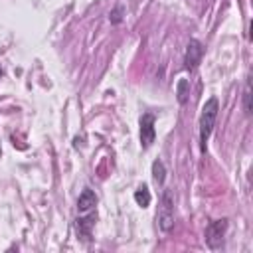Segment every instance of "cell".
<instances>
[{
  "instance_id": "9",
  "label": "cell",
  "mask_w": 253,
  "mask_h": 253,
  "mask_svg": "<svg viewBox=\"0 0 253 253\" xmlns=\"http://www.w3.org/2000/svg\"><path fill=\"white\" fill-rule=\"evenodd\" d=\"M152 178H154V182L158 186L164 184V180H166V168H164V162L162 160H154L152 162Z\"/></svg>"
},
{
  "instance_id": "11",
  "label": "cell",
  "mask_w": 253,
  "mask_h": 253,
  "mask_svg": "<svg viewBox=\"0 0 253 253\" xmlns=\"http://www.w3.org/2000/svg\"><path fill=\"white\" fill-rule=\"evenodd\" d=\"M243 111H245L247 117L251 115V87H249V81L245 83V91H243Z\"/></svg>"
},
{
  "instance_id": "12",
  "label": "cell",
  "mask_w": 253,
  "mask_h": 253,
  "mask_svg": "<svg viewBox=\"0 0 253 253\" xmlns=\"http://www.w3.org/2000/svg\"><path fill=\"white\" fill-rule=\"evenodd\" d=\"M109 18H111V22H113V24H119V22L123 20V6H117V8L111 12V16H109Z\"/></svg>"
},
{
  "instance_id": "4",
  "label": "cell",
  "mask_w": 253,
  "mask_h": 253,
  "mask_svg": "<svg viewBox=\"0 0 253 253\" xmlns=\"http://www.w3.org/2000/svg\"><path fill=\"white\" fill-rule=\"evenodd\" d=\"M154 125H156V119H154L152 113H144V115L140 117V144H142V148L152 146V142H154V138H156V128H154Z\"/></svg>"
},
{
  "instance_id": "10",
  "label": "cell",
  "mask_w": 253,
  "mask_h": 253,
  "mask_svg": "<svg viewBox=\"0 0 253 253\" xmlns=\"http://www.w3.org/2000/svg\"><path fill=\"white\" fill-rule=\"evenodd\" d=\"M176 95H178V103L184 105L188 101V95H190V83L188 79H180L178 85H176Z\"/></svg>"
},
{
  "instance_id": "2",
  "label": "cell",
  "mask_w": 253,
  "mask_h": 253,
  "mask_svg": "<svg viewBox=\"0 0 253 253\" xmlns=\"http://www.w3.org/2000/svg\"><path fill=\"white\" fill-rule=\"evenodd\" d=\"M158 225L164 233H168L174 227V198H172L170 190L162 192L160 210H158Z\"/></svg>"
},
{
  "instance_id": "8",
  "label": "cell",
  "mask_w": 253,
  "mask_h": 253,
  "mask_svg": "<svg viewBox=\"0 0 253 253\" xmlns=\"http://www.w3.org/2000/svg\"><path fill=\"white\" fill-rule=\"evenodd\" d=\"M150 200H152V196H150L148 186H146V184L138 186V190L134 192V202H136L140 208H148V206H150Z\"/></svg>"
},
{
  "instance_id": "5",
  "label": "cell",
  "mask_w": 253,
  "mask_h": 253,
  "mask_svg": "<svg viewBox=\"0 0 253 253\" xmlns=\"http://www.w3.org/2000/svg\"><path fill=\"white\" fill-rule=\"evenodd\" d=\"M202 55H204V45L198 42V40H190L188 42V47H186V55H184V63H186V69H196L202 61Z\"/></svg>"
},
{
  "instance_id": "1",
  "label": "cell",
  "mask_w": 253,
  "mask_h": 253,
  "mask_svg": "<svg viewBox=\"0 0 253 253\" xmlns=\"http://www.w3.org/2000/svg\"><path fill=\"white\" fill-rule=\"evenodd\" d=\"M217 111H219V101L215 97H210L202 107V115H200V148H202V152H206V144L213 130Z\"/></svg>"
},
{
  "instance_id": "13",
  "label": "cell",
  "mask_w": 253,
  "mask_h": 253,
  "mask_svg": "<svg viewBox=\"0 0 253 253\" xmlns=\"http://www.w3.org/2000/svg\"><path fill=\"white\" fill-rule=\"evenodd\" d=\"M0 77H2V67H0Z\"/></svg>"
},
{
  "instance_id": "3",
  "label": "cell",
  "mask_w": 253,
  "mask_h": 253,
  "mask_svg": "<svg viewBox=\"0 0 253 253\" xmlns=\"http://www.w3.org/2000/svg\"><path fill=\"white\" fill-rule=\"evenodd\" d=\"M225 231H227V219L225 217L210 221L208 227H206V243H208V247L210 249H219L223 245Z\"/></svg>"
},
{
  "instance_id": "7",
  "label": "cell",
  "mask_w": 253,
  "mask_h": 253,
  "mask_svg": "<svg viewBox=\"0 0 253 253\" xmlns=\"http://www.w3.org/2000/svg\"><path fill=\"white\" fill-rule=\"evenodd\" d=\"M97 204V196H95V192L93 190H89V188H85L81 194H79V200H77V210L79 211H89L93 206Z\"/></svg>"
},
{
  "instance_id": "6",
  "label": "cell",
  "mask_w": 253,
  "mask_h": 253,
  "mask_svg": "<svg viewBox=\"0 0 253 253\" xmlns=\"http://www.w3.org/2000/svg\"><path fill=\"white\" fill-rule=\"evenodd\" d=\"M93 225H95V215H93V213H91V215H83V217H77V219H75L77 235H79L81 239H85V241H89Z\"/></svg>"
}]
</instances>
